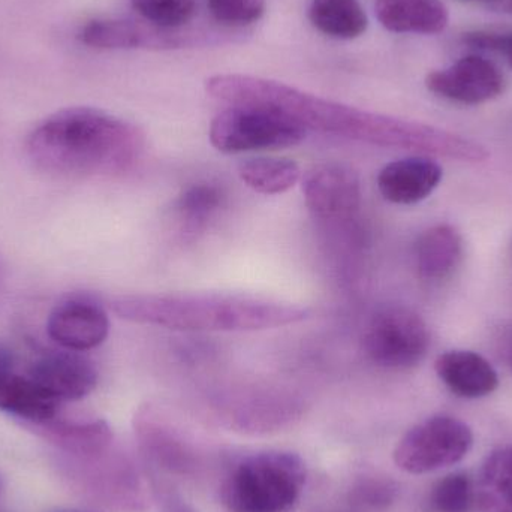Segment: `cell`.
<instances>
[{"label":"cell","mask_w":512,"mask_h":512,"mask_svg":"<svg viewBox=\"0 0 512 512\" xmlns=\"http://www.w3.org/2000/svg\"><path fill=\"white\" fill-rule=\"evenodd\" d=\"M206 89L210 96L219 101L271 108L291 117L304 129L373 146L411 150L463 162H483L489 158L486 147L453 132L360 110L267 78L240 74L215 75L207 80Z\"/></svg>","instance_id":"1"},{"label":"cell","mask_w":512,"mask_h":512,"mask_svg":"<svg viewBox=\"0 0 512 512\" xmlns=\"http://www.w3.org/2000/svg\"><path fill=\"white\" fill-rule=\"evenodd\" d=\"M138 126L92 107L57 111L27 135L26 153L44 173L60 177L111 176L131 170L144 153Z\"/></svg>","instance_id":"2"},{"label":"cell","mask_w":512,"mask_h":512,"mask_svg":"<svg viewBox=\"0 0 512 512\" xmlns=\"http://www.w3.org/2000/svg\"><path fill=\"white\" fill-rule=\"evenodd\" d=\"M119 318L180 331H258L306 321V307L231 294H132L111 298Z\"/></svg>","instance_id":"3"},{"label":"cell","mask_w":512,"mask_h":512,"mask_svg":"<svg viewBox=\"0 0 512 512\" xmlns=\"http://www.w3.org/2000/svg\"><path fill=\"white\" fill-rule=\"evenodd\" d=\"M306 483V466L297 454L267 451L246 457L231 471L222 499L231 512H288Z\"/></svg>","instance_id":"4"},{"label":"cell","mask_w":512,"mask_h":512,"mask_svg":"<svg viewBox=\"0 0 512 512\" xmlns=\"http://www.w3.org/2000/svg\"><path fill=\"white\" fill-rule=\"evenodd\" d=\"M304 138L306 129L291 117L258 105H233L210 125L213 147L228 155L286 149Z\"/></svg>","instance_id":"5"},{"label":"cell","mask_w":512,"mask_h":512,"mask_svg":"<svg viewBox=\"0 0 512 512\" xmlns=\"http://www.w3.org/2000/svg\"><path fill=\"white\" fill-rule=\"evenodd\" d=\"M472 445L474 433L468 424L450 415H436L405 433L394 450V463L408 474H430L462 462Z\"/></svg>","instance_id":"6"},{"label":"cell","mask_w":512,"mask_h":512,"mask_svg":"<svg viewBox=\"0 0 512 512\" xmlns=\"http://www.w3.org/2000/svg\"><path fill=\"white\" fill-rule=\"evenodd\" d=\"M426 322L414 310L385 306L370 319L364 333V351L376 364L391 370L417 366L429 351Z\"/></svg>","instance_id":"7"},{"label":"cell","mask_w":512,"mask_h":512,"mask_svg":"<svg viewBox=\"0 0 512 512\" xmlns=\"http://www.w3.org/2000/svg\"><path fill=\"white\" fill-rule=\"evenodd\" d=\"M303 195L315 218L327 222L349 221L360 210V177L346 164H319L304 176Z\"/></svg>","instance_id":"8"},{"label":"cell","mask_w":512,"mask_h":512,"mask_svg":"<svg viewBox=\"0 0 512 512\" xmlns=\"http://www.w3.org/2000/svg\"><path fill=\"white\" fill-rule=\"evenodd\" d=\"M47 334L66 351H90L107 340L110 318L93 298L69 297L60 301L48 315Z\"/></svg>","instance_id":"9"},{"label":"cell","mask_w":512,"mask_h":512,"mask_svg":"<svg viewBox=\"0 0 512 512\" xmlns=\"http://www.w3.org/2000/svg\"><path fill=\"white\" fill-rule=\"evenodd\" d=\"M27 376L57 403L78 402L98 385V369L83 352H48L30 364Z\"/></svg>","instance_id":"10"},{"label":"cell","mask_w":512,"mask_h":512,"mask_svg":"<svg viewBox=\"0 0 512 512\" xmlns=\"http://www.w3.org/2000/svg\"><path fill=\"white\" fill-rule=\"evenodd\" d=\"M430 92L448 101L477 105L498 98L504 77L495 63L480 56H466L448 68L427 75Z\"/></svg>","instance_id":"11"},{"label":"cell","mask_w":512,"mask_h":512,"mask_svg":"<svg viewBox=\"0 0 512 512\" xmlns=\"http://www.w3.org/2000/svg\"><path fill=\"white\" fill-rule=\"evenodd\" d=\"M60 403L17 370V358L0 343V412L20 420L24 426L41 424L59 415Z\"/></svg>","instance_id":"12"},{"label":"cell","mask_w":512,"mask_h":512,"mask_svg":"<svg viewBox=\"0 0 512 512\" xmlns=\"http://www.w3.org/2000/svg\"><path fill=\"white\" fill-rule=\"evenodd\" d=\"M69 480L74 481L81 492L101 499L105 504L126 508L135 504L134 477L128 465L110 457V451L96 459H63Z\"/></svg>","instance_id":"13"},{"label":"cell","mask_w":512,"mask_h":512,"mask_svg":"<svg viewBox=\"0 0 512 512\" xmlns=\"http://www.w3.org/2000/svg\"><path fill=\"white\" fill-rule=\"evenodd\" d=\"M26 427L69 459H96L113 445V430L104 420H69L57 415L53 420Z\"/></svg>","instance_id":"14"},{"label":"cell","mask_w":512,"mask_h":512,"mask_svg":"<svg viewBox=\"0 0 512 512\" xmlns=\"http://www.w3.org/2000/svg\"><path fill=\"white\" fill-rule=\"evenodd\" d=\"M442 180V168L432 159L405 158L382 168L378 188L394 204H415L426 200Z\"/></svg>","instance_id":"15"},{"label":"cell","mask_w":512,"mask_h":512,"mask_svg":"<svg viewBox=\"0 0 512 512\" xmlns=\"http://www.w3.org/2000/svg\"><path fill=\"white\" fill-rule=\"evenodd\" d=\"M435 367L451 393L463 399H481L499 387V376L492 364L472 351L445 352L439 355Z\"/></svg>","instance_id":"16"},{"label":"cell","mask_w":512,"mask_h":512,"mask_svg":"<svg viewBox=\"0 0 512 512\" xmlns=\"http://www.w3.org/2000/svg\"><path fill=\"white\" fill-rule=\"evenodd\" d=\"M375 8L379 23L390 32L435 35L450 21L441 0H376Z\"/></svg>","instance_id":"17"},{"label":"cell","mask_w":512,"mask_h":512,"mask_svg":"<svg viewBox=\"0 0 512 512\" xmlns=\"http://www.w3.org/2000/svg\"><path fill=\"white\" fill-rule=\"evenodd\" d=\"M463 254L459 231L451 225H436L424 231L415 245V261L423 279L441 280L453 273Z\"/></svg>","instance_id":"18"},{"label":"cell","mask_w":512,"mask_h":512,"mask_svg":"<svg viewBox=\"0 0 512 512\" xmlns=\"http://www.w3.org/2000/svg\"><path fill=\"white\" fill-rule=\"evenodd\" d=\"M80 39L83 44L99 50H129L170 44L167 36L131 20L90 21L81 30Z\"/></svg>","instance_id":"19"},{"label":"cell","mask_w":512,"mask_h":512,"mask_svg":"<svg viewBox=\"0 0 512 512\" xmlns=\"http://www.w3.org/2000/svg\"><path fill=\"white\" fill-rule=\"evenodd\" d=\"M474 489L481 511L512 512V447L498 448L487 456Z\"/></svg>","instance_id":"20"},{"label":"cell","mask_w":512,"mask_h":512,"mask_svg":"<svg viewBox=\"0 0 512 512\" xmlns=\"http://www.w3.org/2000/svg\"><path fill=\"white\" fill-rule=\"evenodd\" d=\"M309 18L319 32L336 39L358 38L369 24L358 0H312Z\"/></svg>","instance_id":"21"},{"label":"cell","mask_w":512,"mask_h":512,"mask_svg":"<svg viewBox=\"0 0 512 512\" xmlns=\"http://www.w3.org/2000/svg\"><path fill=\"white\" fill-rule=\"evenodd\" d=\"M237 171L246 186L262 195L283 194L294 188L301 176L297 162L270 156L243 159Z\"/></svg>","instance_id":"22"},{"label":"cell","mask_w":512,"mask_h":512,"mask_svg":"<svg viewBox=\"0 0 512 512\" xmlns=\"http://www.w3.org/2000/svg\"><path fill=\"white\" fill-rule=\"evenodd\" d=\"M224 200V192L219 186L197 183L180 195L176 209L186 230L195 231L204 227L218 213L224 206Z\"/></svg>","instance_id":"23"},{"label":"cell","mask_w":512,"mask_h":512,"mask_svg":"<svg viewBox=\"0 0 512 512\" xmlns=\"http://www.w3.org/2000/svg\"><path fill=\"white\" fill-rule=\"evenodd\" d=\"M236 420L242 426L270 427L279 421L289 420L294 415L291 400L273 394H252L249 399H240L236 406Z\"/></svg>","instance_id":"24"},{"label":"cell","mask_w":512,"mask_h":512,"mask_svg":"<svg viewBox=\"0 0 512 512\" xmlns=\"http://www.w3.org/2000/svg\"><path fill=\"white\" fill-rule=\"evenodd\" d=\"M475 502V489L466 474H450L430 490L429 507L433 512H469Z\"/></svg>","instance_id":"25"},{"label":"cell","mask_w":512,"mask_h":512,"mask_svg":"<svg viewBox=\"0 0 512 512\" xmlns=\"http://www.w3.org/2000/svg\"><path fill=\"white\" fill-rule=\"evenodd\" d=\"M135 11L161 29H176L195 14L197 0H131Z\"/></svg>","instance_id":"26"},{"label":"cell","mask_w":512,"mask_h":512,"mask_svg":"<svg viewBox=\"0 0 512 512\" xmlns=\"http://www.w3.org/2000/svg\"><path fill=\"white\" fill-rule=\"evenodd\" d=\"M265 0H209L213 18L225 26H249L264 15Z\"/></svg>","instance_id":"27"},{"label":"cell","mask_w":512,"mask_h":512,"mask_svg":"<svg viewBox=\"0 0 512 512\" xmlns=\"http://www.w3.org/2000/svg\"><path fill=\"white\" fill-rule=\"evenodd\" d=\"M355 493L361 504L381 508L393 504L397 496V487L393 481L372 478V480L363 481Z\"/></svg>","instance_id":"28"},{"label":"cell","mask_w":512,"mask_h":512,"mask_svg":"<svg viewBox=\"0 0 512 512\" xmlns=\"http://www.w3.org/2000/svg\"><path fill=\"white\" fill-rule=\"evenodd\" d=\"M465 44L480 50L496 51L502 54L512 68V32H472L465 35Z\"/></svg>","instance_id":"29"},{"label":"cell","mask_w":512,"mask_h":512,"mask_svg":"<svg viewBox=\"0 0 512 512\" xmlns=\"http://www.w3.org/2000/svg\"><path fill=\"white\" fill-rule=\"evenodd\" d=\"M51 512H95L90 510H81V508H57V510Z\"/></svg>","instance_id":"30"},{"label":"cell","mask_w":512,"mask_h":512,"mask_svg":"<svg viewBox=\"0 0 512 512\" xmlns=\"http://www.w3.org/2000/svg\"><path fill=\"white\" fill-rule=\"evenodd\" d=\"M3 285H5V267H3L2 259H0V292H2Z\"/></svg>","instance_id":"31"},{"label":"cell","mask_w":512,"mask_h":512,"mask_svg":"<svg viewBox=\"0 0 512 512\" xmlns=\"http://www.w3.org/2000/svg\"><path fill=\"white\" fill-rule=\"evenodd\" d=\"M502 6L508 11L512 12V0H501Z\"/></svg>","instance_id":"32"},{"label":"cell","mask_w":512,"mask_h":512,"mask_svg":"<svg viewBox=\"0 0 512 512\" xmlns=\"http://www.w3.org/2000/svg\"><path fill=\"white\" fill-rule=\"evenodd\" d=\"M471 2H501V0H471Z\"/></svg>","instance_id":"33"},{"label":"cell","mask_w":512,"mask_h":512,"mask_svg":"<svg viewBox=\"0 0 512 512\" xmlns=\"http://www.w3.org/2000/svg\"><path fill=\"white\" fill-rule=\"evenodd\" d=\"M2 492H3V480H2V477H0V496H2Z\"/></svg>","instance_id":"34"},{"label":"cell","mask_w":512,"mask_h":512,"mask_svg":"<svg viewBox=\"0 0 512 512\" xmlns=\"http://www.w3.org/2000/svg\"><path fill=\"white\" fill-rule=\"evenodd\" d=\"M510 355H511V364H512V346H511V352H510Z\"/></svg>","instance_id":"35"}]
</instances>
